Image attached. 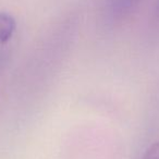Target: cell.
I'll return each mask as SVG.
<instances>
[{
	"mask_svg": "<svg viewBox=\"0 0 159 159\" xmlns=\"http://www.w3.org/2000/svg\"><path fill=\"white\" fill-rule=\"evenodd\" d=\"M142 159H159V141L155 142L146 149Z\"/></svg>",
	"mask_w": 159,
	"mask_h": 159,
	"instance_id": "obj_3",
	"label": "cell"
},
{
	"mask_svg": "<svg viewBox=\"0 0 159 159\" xmlns=\"http://www.w3.org/2000/svg\"><path fill=\"white\" fill-rule=\"evenodd\" d=\"M142 0H110V10L116 16H124L131 13L139 5Z\"/></svg>",
	"mask_w": 159,
	"mask_h": 159,
	"instance_id": "obj_2",
	"label": "cell"
},
{
	"mask_svg": "<svg viewBox=\"0 0 159 159\" xmlns=\"http://www.w3.org/2000/svg\"><path fill=\"white\" fill-rule=\"evenodd\" d=\"M16 31V20L6 12H0V43H7Z\"/></svg>",
	"mask_w": 159,
	"mask_h": 159,
	"instance_id": "obj_1",
	"label": "cell"
},
{
	"mask_svg": "<svg viewBox=\"0 0 159 159\" xmlns=\"http://www.w3.org/2000/svg\"><path fill=\"white\" fill-rule=\"evenodd\" d=\"M156 14H157V16L159 18V1L157 2V6H156Z\"/></svg>",
	"mask_w": 159,
	"mask_h": 159,
	"instance_id": "obj_4",
	"label": "cell"
}]
</instances>
